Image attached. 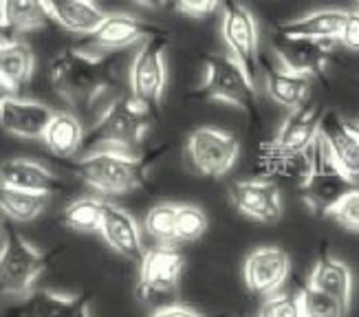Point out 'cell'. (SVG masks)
I'll return each instance as SVG.
<instances>
[{
  "mask_svg": "<svg viewBox=\"0 0 359 317\" xmlns=\"http://www.w3.org/2000/svg\"><path fill=\"white\" fill-rule=\"evenodd\" d=\"M22 299L25 302L11 311L13 317H93L90 299L86 295L42 289L31 291Z\"/></svg>",
  "mask_w": 359,
  "mask_h": 317,
  "instance_id": "18",
  "label": "cell"
},
{
  "mask_svg": "<svg viewBox=\"0 0 359 317\" xmlns=\"http://www.w3.org/2000/svg\"><path fill=\"white\" fill-rule=\"evenodd\" d=\"M9 36H11V31L5 27V22H3V20H0V42H3L5 38H9Z\"/></svg>",
  "mask_w": 359,
  "mask_h": 317,
  "instance_id": "40",
  "label": "cell"
},
{
  "mask_svg": "<svg viewBox=\"0 0 359 317\" xmlns=\"http://www.w3.org/2000/svg\"><path fill=\"white\" fill-rule=\"evenodd\" d=\"M100 234L106 241V245L111 247L117 256L133 260V262H142L146 253L144 241H142V229H139L137 218L128 210H123L113 203H106Z\"/></svg>",
  "mask_w": 359,
  "mask_h": 317,
  "instance_id": "16",
  "label": "cell"
},
{
  "mask_svg": "<svg viewBox=\"0 0 359 317\" xmlns=\"http://www.w3.org/2000/svg\"><path fill=\"white\" fill-rule=\"evenodd\" d=\"M49 194L25 192V189H13L0 185V214L13 223H31L42 216L49 208Z\"/></svg>",
  "mask_w": 359,
  "mask_h": 317,
  "instance_id": "28",
  "label": "cell"
},
{
  "mask_svg": "<svg viewBox=\"0 0 359 317\" xmlns=\"http://www.w3.org/2000/svg\"><path fill=\"white\" fill-rule=\"evenodd\" d=\"M55 110L36 100L11 95L0 104V128L18 139H42Z\"/></svg>",
  "mask_w": 359,
  "mask_h": 317,
  "instance_id": "15",
  "label": "cell"
},
{
  "mask_svg": "<svg viewBox=\"0 0 359 317\" xmlns=\"http://www.w3.org/2000/svg\"><path fill=\"white\" fill-rule=\"evenodd\" d=\"M329 216L348 231H359V187H353L351 192L341 198Z\"/></svg>",
  "mask_w": 359,
  "mask_h": 317,
  "instance_id": "34",
  "label": "cell"
},
{
  "mask_svg": "<svg viewBox=\"0 0 359 317\" xmlns=\"http://www.w3.org/2000/svg\"><path fill=\"white\" fill-rule=\"evenodd\" d=\"M0 20L11 34H27L53 25L46 0H0Z\"/></svg>",
  "mask_w": 359,
  "mask_h": 317,
  "instance_id": "26",
  "label": "cell"
},
{
  "mask_svg": "<svg viewBox=\"0 0 359 317\" xmlns=\"http://www.w3.org/2000/svg\"><path fill=\"white\" fill-rule=\"evenodd\" d=\"M309 284H313L316 289L329 293L346 311L351 309V297H353V271L346 262H341L333 256H322L313 271H311Z\"/></svg>",
  "mask_w": 359,
  "mask_h": 317,
  "instance_id": "25",
  "label": "cell"
},
{
  "mask_svg": "<svg viewBox=\"0 0 359 317\" xmlns=\"http://www.w3.org/2000/svg\"><path fill=\"white\" fill-rule=\"evenodd\" d=\"M260 71L264 77V88H267L269 97L276 104L285 106L289 110H295L306 102L311 77L291 73L285 67H276L269 60H262V58H260Z\"/></svg>",
  "mask_w": 359,
  "mask_h": 317,
  "instance_id": "22",
  "label": "cell"
},
{
  "mask_svg": "<svg viewBox=\"0 0 359 317\" xmlns=\"http://www.w3.org/2000/svg\"><path fill=\"white\" fill-rule=\"evenodd\" d=\"M152 126V108L142 104L133 95H121L108 104L84 135L82 152L93 150H123L135 148L148 137Z\"/></svg>",
  "mask_w": 359,
  "mask_h": 317,
  "instance_id": "1",
  "label": "cell"
},
{
  "mask_svg": "<svg viewBox=\"0 0 359 317\" xmlns=\"http://www.w3.org/2000/svg\"><path fill=\"white\" fill-rule=\"evenodd\" d=\"M175 7L192 18H205V15L214 13L216 7L221 5V0H172Z\"/></svg>",
  "mask_w": 359,
  "mask_h": 317,
  "instance_id": "35",
  "label": "cell"
},
{
  "mask_svg": "<svg viewBox=\"0 0 359 317\" xmlns=\"http://www.w3.org/2000/svg\"><path fill=\"white\" fill-rule=\"evenodd\" d=\"M351 51H359V11H346V20L337 38Z\"/></svg>",
  "mask_w": 359,
  "mask_h": 317,
  "instance_id": "36",
  "label": "cell"
},
{
  "mask_svg": "<svg viewBox=\"0 0 359 317\" xmlns=\"http://www.w3.org/2000/svg\"><path fill=\"white\" fill-rule=\"evenodd\" d=\"M221 36L227 53L258 82L260 51H258V25L254 13L236 0H227L221 18Z\"/></svg>",
  "mask_w": 359,
  "mask_h": 317,
  "instance_id": "9",
  "label": "cell"
},
{
  "mask_svg": "<svg viewBox=\"0 0 359 317\" xmlns=\"http://www.w3.org/2000/svg\"><path fill=\"white\" fill-rule=\"evenodd\" d=\"M104 210H106V201L97 196H82L67 205L62 218H65V225L75 231H100Z\"/></svg>",
  "mask_w": 359,
  "mask_h": 317,
  "instance_id": "29",
  "label": "cell"
},
{
  "mask_svg": "<svg viewBox=\"0 0 359 317\" xmlns=\"http://www.w3.org/2000/svg\"><path fill=\"white\" fill-rule=\"evenodd\" d=\"M273 51L280 60V67L304 77L320 75L331 58V42L291 38L273 34Z\"/></svg>",
  "mask_w": 359,
  "mask_h": 317,
  "instance_id": "14",
  "label": "cell"
},
{
  "mask_svg": "<svg viewBox=\"0 0 359 317\" xmlns=\"http://www.w3.org/2000/svg\"><path fill=\"white\" fill-rule=\"evenodd\" d=\"M357 5H359V0H357Z\"/></svg>",
  "mask_w": 359,
  "mask_h": 317,
  "instance_id": "43",
  "label": "cell"
},
{
  "mask_svg": "<svg viewBox=\"0 0 359 317\" xmlns=\"http://www.w3.org/2000/svg\"><path fill=\"white\" fill-rule=\"evenodd\" d=\"M49 79L67 102H93L108 84V60L90 51L65 49L51 58Z\"/></svg>",
  "mask_w": 359,
  "mask_h": 317,
  "instance_id": "3",
  "label": "cell"
},
{
  "mask_svg": "<svg viewBox=\"0 0 359 317\" xmlns=\"http://www.w3.org/2000/svg\"><path fill=\"white\" fill-rule=\"evenodd\" d=\"M320 135L329 146L331 156L341 168V172L353 181L359 179V135L355 128L341 119L337 113H324Z\"/></svg>",
  "mask_w": 359,
  "mask_h": 317,
  "instance_id": "19",
  "label": "cell"
},
{
  "mask_svg": "<svg viewBox=\"0 0 359 317\" xmlns=\"http://www.w3.org/2000/svg\"><path fill=\"white\" fill-rule=\"evenodd\" d=\"M150 317H208L203 315L201 311L187 306V304H177V302H170V304H161L152 311Z\"/></svg>",
  "mask_w": 359,
  "mask_h": 317,
  "instance_id": "37",
  "label": "cell"
},
{
  "mask_svg": "<svg viewBox=\"0 0 359 317\" xmlns=\"http://www.w3.org/2000/svg\"><path fill=\"white\" fill-rule=\"evenodd\" d=\"M3 229H5V216L0 214V231H3Z\"/></svg>",
  "mask_w": 359,
  "mask_h": 317,
  "instance_id": "41",
  "label": "cell"
},
{
  "mask_svg": "<svg viewBox=\"0 0 359 317\" xmlns=\"http://www.w3.org/2000/svg\"><path fill=\"white\" fill-rule=\"evenodd\" d=\"M53 15V22L75 36H93L104 22L106 11H102L95 0H46Z\"/></svg>",
  "mask_w": 359,
  "mask_h": 317,
  "instance_id": "23",
  "label": "cell"
},
{
  "mask_svg": "<svg viewBox=\"0 0 359 317\" xmlns=\"http://www.w3.org/2000/svg\"><path fill=\"white\" fill-rule=\"evenodd\" d=\"M201 100L223 102L256 115V82L229 53H210L203 60V82L196 88Z\"/></svg>",
  "mask_w": 359,
  "mask_h": 317,
  "instance_id": "5",
  "label": "cell"
},
{
  "mask_svg": "<svg viewBox=\"0 0 359 317\" xmlns=\"http://www.w3.org/2000/svg\"><path fill=\"white\" fill-rule=\"evenodd\" d=\"M208 229V216L196 205L179 203L177 212V241L179 243H194L205 234Z\"/></svg>",
  "mask_w": 359,
  "mask_h": 317,
  "instance_id": "32",
  "label": "cell"
},
{
  "mask_svg": "<svg viewBox=\"0 0 359 317\" xmlns=\"http://www.w3.org/2000/svg\"><path fill=\"white\" fill-rule=\"evenodd\" d=\"M291 271V258L280 247H258L247 256L243 264V278L247 289L256 295H273L287 282Z\"/></svg>",
  "mask_w": 359,
  "mask_h": 317,
  "instance_id": "12",
  "label": "cell"
},
{
  "mask_svg": "<svg viewBox=\"0 0 359 317\" xmlns=\"http://www.w3.org/2000/svg\"><path fill=\"white\" fill-rule=\"evenodd\" d=\"M187 158L192 168L210 179H221L238 161V139L227 130L203 126L187 137Z\"/></svg>",
  "mask_w": 359,
  "mask_h": 317,
  "instance_id": "8",
  "label": "cell"
},
{
  "mask_svg": "<svg viewBox=\"0 0 359 317\" xmlns=\"http://www.w3.org/2000/svg\"><path fill=\"white\" fill-rule=\"evenodd\" d=\"M324 117V108L318 104H302L300 108L291 110L287 119L280 126L273 141L269 146L287 156H304L309 148L320 137V126Z\"/></svg>",
  "mask_w": 359,
  "mask_h": 317,
  "instance_id": "13",
  "label": "cell"
},
{
  "mask_svg": "<svg viewBox=\"0 0 359 317\" xmlns=\"http://www.w3.org/2000/svg\"><path fill=\"white\" fill-rule=\"evenodd\" d=\"M355 187V181L346 177L341 168L335 163V158L329 152V146L322 139H316V144L306 152V168L300 181V194L309 210L316 214H326L344 198Z\"/></svg>",
  "mask_w": 359,
  "mask_h": 317,
  "instance_id": "4",
  "label": "cell"
},
{
  "mask_svg": "<svg viewBox=\"0 0 359 317\" xmlns=\"http://www.w3.org/2000/svg\"><path fill=\"white\" fill-rule=\"evenodd\" d=\"M11 95H15V90L5 82V79L3 77H0V104H3L5 100H9L11 97Z\"/></svg>",
  "mask_w": 359,
  "mask_h": 317,
  "instance_id": "38",
  "label": "cell"
},
{
  "mask_svg": "<svg viewBox=\"0 0 359 317\" xmlns=\"http://www.w3.org/2000/svg\"><path fill=\"white\" fill-rule=\"evenodd\" d=\"M34 69H36V55L25 40L9 36L0 42V77L13 90L29 84Z\"/></svg>",
  "mask_w": 359,
  "mask_h": 317,
  "instance_id": "27",
  "label": "cell"
},
{
  "mask_svg": "<svg viewBox=\"0 0 359 317\" xmlns=\"http://www.w3.org/2000/svg\"><path fill=\"white\" fill-rule=\"evenodd\" d=\"M229 198L243 216L273 225L283 218V194L271 179H247L233 183Z\"/></svg>",
  "mask_w": 359,
  "mask_h": 317,
  "instance_id": "11",
  "label": "cell"
},
{
  "mask_svg": "<svg viewBox=\"0 0 359 317\" xmlns=\"http://www.w3.org/2000/svg\"><path fill=\"white\" fill-rule=\"evenodd\" d=\"M84 126L69 110H55L49 126L42 135L44 146L49 148L55 156L71 158L77 152H82L84 146Z\"/></svg>",
  "mask_w": 359,
  "mask_h": 317,
  "instance_id": "24",
  "label": "cell"
},
{
  "mask_svg": "<svg viewBox=\"0 0 359 317\" xmlns=\"http://www.w3.org/2000/svg\"><path fill=\"white\" fill-rule=\"evenodd\" d=\"M351 126H353V128H355V133L359 135V121H355V123H351Z\"/></svg>",
  "mask_w": 359,
  "mask_h": 317,
  "instance_id": "42",
  "label": "cell"
},
{
  "mask_svg": "<svg viewBox=\"0 0 359 317\" xmlns=\"http://www.w3.org/2000/svg\"><path fill=\"white\" fill-rule=\"evenodd\" d=\"M0 185L51 196L62 187V181L34 158H7L0 163Z\"/></svg>",
  "mask_w": 359,
  "mask_h": 317,
  "instance_id": "20",
  "label": "cell"
},
{
  "mask_svg": "<svg viewBox=\"0 0 359 317\" xmlns=\"http://www.w3.org/2000/svg\"><path fill=\"white\" fill-rule=\"evenodd\" d=\"M73 172L100 194H128L148 181V156L123 150H93L73 161Z\"/></svg>",
  "mask_w": 359,
  "mask_h": 317,
  "instance_id": "2",
  "label": "cell"
},
{
  "mask_svg": "<svg viewBox=\"0 0 359 317\" xmlns=\"http://www.w3.org/2000/svg\"><path fill=\"white\" fill-rule=\"evenodd\" d=\"M168 34L152 36L137 46V53L130 62L128 71V86L130 95L137 97L148 108H159L163 93L168 86V65H165V51H168Z\"/></svg>",
  "mask_w": 359,
  "mask_h": 317,
  "instance_id": "7",
  "label": "cell"
},
{
  "mask_svg": "<svg viewBox=\"0 0 359 317\" xmlns=\"http://www.w3.org/2000/svg\"><path fill=\"white\" fill-rule=\"evenodd\" d=\"M44 269V253L31 245L20 231L7 229L5 243L0 247V295L27 297Z\"/></svg>",
  "mask_w": 359,
  "mask_h": 317,
  "instance_id": "6",
  "label": "cell"
},
{
  "mask_svg": "<svg viewBox=\"0 0 359 317\" xmlns=\"http://www.w3.org/2000/svg\"><path fill=\"white\" fill-rule=\"evenodd\" d=\"M298 297H300L304 317H346L348 315V311L341 306L335 297L316 289L313 284H309V282L300 289Z\"/></svg>",
  "mask_w": 359,
  "mask_h": 317,
  "instance_id": "31",
  "label": "cell"
},
{
  "mask_svg": "<svg viewBox=\"0 0 359 317\" xmlns=\"http://www.w3.org/2000/svg\"><path fill=\"white\" fill-rule=\"evenodd\" d=\"M133 3H137V5H142V7H146V9H161L168 0H133Z\"/></svg>",
  "mask_w": 359,
  "mask_h": 317,
  "instance_id": "39",
  "label": "cell"
},
{
  "mask_svg": "<svg viewBox=\"0 0 359 317\" xmlns=\"http://www.w3.org/2000/svg\"><path fill=\"white\" fill-rule=\"evenodd\" d=\"M344 20H346V11L344 9H320V11L302 15V18L280 22L273 34L291 36V38L335 42L339 38V34H341Z\"/></svg>",
  "mask_w": 359,
  "mask_h": 317,
  "instance_id": "21",
  "label": "cell"
},
{
  "mask_svg": "<svg viewBox=\"0 0 359 317\" xmlns=\"http://www.w3.org/2000/svg\"><path fill=\"white\" fill-rule=\"evenodd\" d=\"M163 29L154 27L137 15H128V13H106L104 22L97 27L95 34L90 36L93 44L97 46L100 51H121L128 49V46L142 44L144 40L161 34Z\"/></svg>",
  "mask_w": 359,
  "mask_h": 317,
  "instance_id": "17",
  "label": "cell"
},
{
  "mask_svg": "<svg viewBox=\"0 0 359 317\" xmlns=\"http://www.w3.org/2000/svg\"><path fill=\"white\" fill-rule=\"evenodd\" d=\"M177 212L179 203H159L148 210L144 229L157 245H177Z\"/></svg>",
  "mask_w": 359,
  "mask_h": 317,
  "instance_id": "30",
  "label": "cell"
},
{
  "mask_svg": "<svg viewBox=\"0 0 359 317\" xmlns=\"http://www.w3.org/2000/svg\"><path fill=\"white\" fill-rule=\"evenodd\" d=\"M183 269L185 256L175 245H157L148 249L139 262V295L152 302L175 293Z\"/></svg>",
  "mask_w": 359,
  "mask_h": 317,
  "instance_id": "10",
  "label": "cell"
},
{
  "mask_svg": "<svg viewBox=\"0 0 359 317\" xmlns=\"http://www.w3.org/2000/svg\"><path fill=\"white\" fill-rule=\"evenodd\" d=\"M258 317H304L300 297L289 293H273L264 297Z\"/></svg>",
  "mask_w": 359,
  "mask_h": 317,
  "instance_id": "33",
  "label": "cell"
}]
</instances>
